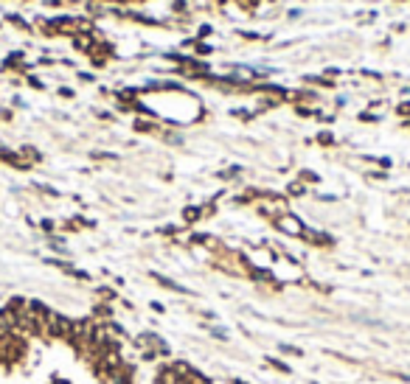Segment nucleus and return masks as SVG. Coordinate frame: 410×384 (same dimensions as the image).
<instances>
[{
    "instance_id": "obj_13",
    "label": "nucleus",
    "mask_w": 410,
    "mask_h": 384,
    "mask_svg": "<svg viewBox=\"0 0 410 384\" xmlns=\"http://www.w3.org/2000/svg\"><path fill=\"white\" fill-rule=\"evenodd\" d=\"M399 115H407V118H410V101H404V104H399Z\"/></svg>"
},
{
    "instance_id": "obj_9",
    "label": "nucleus",
    "mask_w": 410,
    "mask_h": 384,
    "mask_svg": "<svg viewBox=\"0 0 410 384\" xmlns=\"http://www.w3.org/2000/svg\"><path fill=\"white\" fill-rule=\"evenodd\" d=\"M304 183H301V180H295V183H289V188H286V194L289 196H304Z\"/></svg>"
},
{
    "instance_id": "obj_3",
    "label": "nucleus",
    "mask_w": 410,
    "mask_h": 384,
    "mask_svg": "<svg viewBox=\"0 0 410 384\" xmlns=\"http://www.w3.org/2000/svg\"><path fill=\"white\" fill-rule=\"evenodd\" d=\"M180 73H186V76H205L208 65L197 62V59H180Z\"/></svg>"
},
{
    "instance_id": "obj_1",
    "label": "nucleus",
    "mask_w": 410,
    "mask_h": 384,
    "mask_svg": "<svg viewBox=\"0 0 410 384\" xmlns=\"http://www.w3.org/2000/svg\"><path fill=\"white\" fill-rule=\"evenodd\" d=\"M275 224V230H281L284 236H304V221L298 219L295 213H284V216H278V219L273 221Z\"/></svg>"
},
{
    "instance_id": "obj_8",
    "label": "nucleus",
    "mask_w": 410,
    "mask_h": 384,
    "mask_svg": "<svg viewBox=\"0 0 410 384\" xmlns=\"http://www.w3.org/2000/svg\"><path fill=\"white\" fill-rule=\"evenodd\" d=\"M267 365H270V367H275V370H278V373H286V376L292 373V367H289V365H284L281 359H267Z\"/></svg>"
},
{
    "instance_id": "obj_5",
    "label": "nucleus",
    "mask_w": 410,
    "mask_h": 384,
    "mask_svg": "<svg viewBox=\"0 0 410 384\" xmlns=\"http://www.w3.org/2000/svg\"><path fill=\"white\" fill-rule=\"evenodd\" d=\"M155 280L160 283L163 289H171V292H177V294H189V289H183L180 283H174L171 278H166V275H155Z\"/></svg>"
},
{
    "instance_id": "obj_4",
    "label": "nucleus",
    "mask_w": 410,
    "mask_h": 384,
    "mask_svg": "<svg viewBox=\"0 0 410 384\" xmlns=\"http://www.w3.org/2000/svg\"><path fill=\"white\" fill-rule=\"evenodd\" d=\"M96 39H98V34H73L71 42H73V48H76V51L90 53L93 45H96Z\"/></svg>"
},
{
    "instance_id": "obj_16",
    "label": "nucleus",
    "mask_w": 410,
    "mask_h": 384,
    "mask_svg": "<svg viewBox=\"0 0 410 384\" xmlns=\"http://www.w3.org/2000/svg\"><path fill=\"white\" fill-rule=\"evenodd\" d=\"M230 384H248V381H242V378H233V381H230Z\"/></svg>"
},
{
    "instance_id": "obj_12",
    "label": "nucleus",
    "mask_w": 410,
    "mask_h": 384,
    "mask_svg": "<svg viewBox=\"0 0 410 384\" xmlns=\"http://www.w3.org/2000/svg\"><path fill=\"white\" fill-rule=\"evenodd\" d=\"M301 180H304V183H318V174H312V171H304V174H301Z\"/></svg>"
},
{
    "instance_id": "obj_6",
    "label": "nucleus",
    "mask_w": 410,
    "mask_h": 384,
    "mask_svg": "<svg viewBox=\"0 0 410 384\" xmlns=\"http://www.w3.org/2000/svg\"><path fill=\"white\" fill-rule=\"evenodd\" d=\"M197 219H202V208H186L183 210V221H186V224H194Z\"/></svg>"
},
{
    "instance_id": "obj_14",
    "label": "nucleus",
    "mask_w": 410,
    "mask_h": 384,
    "mask_svg": "<svg viewBox=\"0 0 410 384\" xmlns=\"http://www.w3.org/2000/svg\"><path fill=\"white\" fill-rule=\"evenodd\" d=\"M211 334H214L216 339H228V334L222 331V328H211Z\"/></svg>"
},
{
    "instance_id": "obj_15",
    "label": "nucleus",
    "mask_w": 410,
    "mask_h": 384,
    "mask_svg": "<svg viewBox=\"0 0 410 384\" xmlns=\"http://www.w3.org/2000/svg\"><path fill=\"white\" fill-rule=\"evenodd\" d=\"M59 96H62V98H71V96H73V90H68V87H62V90H59Z\"/></svg>"
},
{
    "instance_id": "obj_10",
    "label": "nucleus",
    "mask_w": 410,
    "mask_h": 384,
    "mask_svg": "<svg viewBox=\"0 0 410 384\" xmlns=\"http://www.w3.org/2000/svg\"><path fill=\"white\" fill-rule=\"evenodd\" d=\"M318 143H323V146H332V143H334V137L329 135V132H320V135H318Z\"/></svg>"
},
{
    "instance_id": "obj_11",
    "label": "nucleus",
    "mask_w": 410,
    "mask_h": 384,
    "mask_svg": "<svg viewBox=\"0 0 410 384\" xmlns=\"http://www.w3.org/2000/svg\"><path fill=\"white\" fill-rule=\"evenodd\" d=\"M281 351H284V353H292V356H301V348H295V345H284V342H281Z\"/></svg>"
},
{
    "instance_id": "obj_7",
    "label": "nucleus",
    "mask_w": 410,
    "mask_h": 384,
    "mask_svg": "<svg viewBox=\"0 0 410 384\" xmlns=\"http://www.w3.org/2000/svg\"><path fill=\"white\" fill-rule=\"evenodd\" d=\"M135 129L138 132H152V129H155V121H152L149 115H146V118H138V121H135Z\"/></svg>"
},
{
    "instance_id": "obj_2",
    "label": "nucleus",
    "mask_w": 410,
    "mask_h": 384,
    "mask_svg": "<svg viewBox=\"0 0 410 384\" xmlns=\"http://www.w3.org/2000/svg\"><path fill=\"white\" fill-rule=\"evenodd\" d=\"M259 208H261V213H267L273 221L278 219V216L289 213V210H286V199H281V196H264V199L259 202Z\"/></svg>"
}]
</instances>
